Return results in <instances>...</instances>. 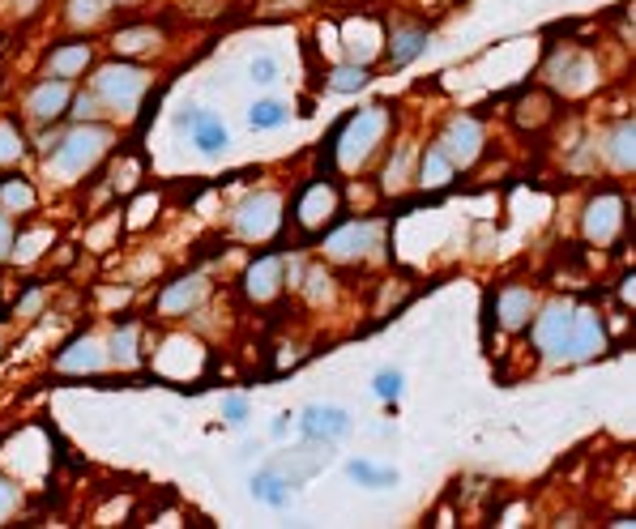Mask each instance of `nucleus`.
Returning a JSON list of instances; mask_svg holds the SVG:
<instances>
[{"mask_svg":"<svg viewBox=\"0 0 636 529\" xmlns=\"http://www.w3.org/2000/svg\"><path fill=\"white\" fill-rule=\"evenodd\" d=\"M303 432L308 435H325V440H338V435L350 432V419H346V410H334V406H308L303 410Z\"/></svg>","mask_w":636,"mask_h":529,"instance_id":"f257e3e1","label":"nucleus"},{"mask_svg":"<svg viewBox=\"0 0 636 529\" xmlns=\"http://www.w3.org/2000/svg\"><path fill=\"white\" fill-rule=\"evenodd\" d=\"M287 486H291V482H283L274 470H261V474L252 479V495H256V500H265V504H274V508H283V504L291 500V491H287Z\"/></svg>","mask_w":636,"mask_h":529,"instance_id":"f03ea898","label":"nucleus"},{"mask_svg":"<svg viewBox=\"0 0 636 529\" xmlns=\"http://www.w3.org/2000/svg\"><path fill=\"white\" fill-rule=\"evenodd\" d=\"M184 124L193 129V137L201 149H218V145L227 142V129H223L214 116H201V111H196V116H184Z\"/></svg>","mask_w":636,"mask_h":529,"instance_id":"7ed1b4c3","label":"nucleus"},{"mask_svg":"<svg viewBox=\"0 0 636 529\" xmlns=\"http://www.w3.org/2000/svg\"><path fill=\"white\" fill-rule=\"evenodd\" d=\"M423 48H428V35H423V31H406V35H397V39H393L389 60L393 64H410V60H415Z\"/></svg>","mask_w":636,"mask_h":529,"instance_id":"20e7f679","label":"nucleus"},{"mask_svg":"<svg viewBox=\"0 0 636 529\" xmlns=\"http://www.w3.org/2000/svg\"><path fill=\"white\" fill-rule=\"evenodd\" d=\"M283 120H287V107L274 103V98H265V103L252 107V124H256V129H278Z\"/></svg>","mask_w":636,"mask_h":529,"instance_id":"39448f33","label":"nucleus"},{"mask_svg":"<svg viewBox=\"0 0 636 529\" xmlns=\"http://www.w3.org/2000/svg\"><path fill=\"white\" fill-rule=\"evenodd\" d=\"M350 479L368 482V486H389V482H397V474H393V470H372L368 461H355V466H350Z\"/></svg>","mask_w":636,"mask_h":529,"instance_id":"423d86ee","label":"nucleus"},{"mask_svg":"<svg viewBox=\"0 0 636 529\" xmlns=\"http://www.w3.org/2000/svg\"><path fill=\"white\" fill-rule=\"evenodd\" d=\"M329 86L334 91H359V86H368V69H338L329 77Z\"/></svg>","mask_w":636,"mask_h":529,"instance_id":"0eeeda50","label":"nucleus"},{"mask_svg":"<svg viewBox=\"0 0 636 529\" xmlns=\"http://www.w3.org/2000/svg\"><path fill=\"white\" fill-rule=\"evenodd\" d=\"M397 393H401V376H397V372H381V376H376V397L393 401Z\"/></svg>","mask_w":636,"mask_h":529,"instance_id":"6e6552de","label":"nucleus"},{"mask_svg":"<svg viewBox=\"0 0 636 529\" xmlns=\"http://www.w3.org/2000/svg\"><path fill=\"white\" fill-rule=\"evenodd\" d=\"M274 73H278V64H274L269 56H261V60H252V82H274Z\"/></svg>","mask_w":636,"mask_h":529,"instance_id":"1a4fd4ad","label":"nucleus"},{"mask_svg":"<svg viewBox=\"0 0 636 529\" xmlns=\"http://www.w3.org/2000/svg\"><path fill=\"white\" fill-rule=\"evenodd\" d=\"M244 401H240V397H236V401H227V419H231V423H244Z\"/></svg>","mask_w":636,"mask_h":529,"instance_id":"9d476101","label":"nucleus"}]
</instances>
